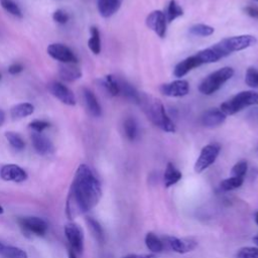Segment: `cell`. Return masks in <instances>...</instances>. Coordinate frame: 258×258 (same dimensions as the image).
Instances as JSON below:
<instances>
[{"mask_svg":"<svg viewBox=\"0 0 258 258\" xmlns=\"http://www.w3.org/2000/svg\"><path fill=\"white\" fill-rule=\"evenodd\" d=\"M257 42V38L251 34H242L221 39L219 42L205 48L209 62H216L232 52L246 49Z\"/></svg>","mask_w":258,"mask_h":258,"instance_id":"cell-2","label":"cell"},{"mask_svg":"<svg viewBox=\"0 0 258 258\" xmlns=\"http://www.w3.org/2000/svg\"><path fill=\"white\" fill-rule=\"evenodd\" d=\"M122 2L123 0H97L98 11L105 18L111 17L120 9Z\"/></svg>","mask_w":258,"mask_h":258,"instance_id":"cell-20","label":"cell"},{"mask_svg":"<svg viewBox=\"0 0 258 258\" xmlns=\"http://www.w3.org/2000/svg\"><path fill=\"white\" fill-rule=\"evenodd\" d=\"M146 25L149 29L154 31L157 36L163 38L166 34V18L164 12L161 10H154L146 17Z\"/></svg>","mask_w":258,"mask_h":258,"instance_id":"cell-9","label":"cell"},{"mask_svg":"<svg viewBox=\"0 0 258 258\" xmlns=\"http://www.w3.org/2000/svg\"><path fill=\"white\" fill-rule=\"evenodd\" d=\"M102 86L105 88V90L111 95V96H118L120 95V87L118 80L112 76L107 75L102 81Z\"/></svg>","mask_w":258,"mask_h":258,"instance_id":"cell-24","label":"cell"},{"mask_svg":"<svg viewBox=\"0 0 258 258\" xmlns=\"http://www.w3.org/2000/svg\"><path fill=\"white\" fill-rule=\"evenodd\" d=\"M165 242L168 245V247L179 254H183L186 253L188 251H191L196 246L197 243L190 240H182L176 237H172V236H166L165 238Z\"/></svg>","mask_w":258,"mask_h":258,"instance_id":"cell-17","label":"cell"},{"mask_svg":"<svg viewBox=\"0 0 258 258\" xmlns=\"http://www.w3.org/2000/svg\"><path fill=\"white\" fill-rule=\"evenodd\" d=\"M69 258H77V257H76L75 252H74L72 249H70V250H69Z\"/></svg>","mask_w":258,"mask_h":258,"instance_id":"cell-45","label":"cell"},{"mask_svg":"<svg viewBox=\"0 0 258 258\" xmlns=\"http://www.w3.org/2000/svg\"><path fill=\"white\" fill-rule=\"evenodd\" d=\"M0 3H1V6L10 14H12L16 17H19V18L22 17V12H21L20 8L12 0H0Z\"/></svg>","mask_w":258,"mask_h":258,"instance_id":"cell-34","label":"cell"},{"mask_svg":"<svg viewBox=\"0 0 258 258\" xmlns=\"http://www.w3.org/2000/svg\"><path fill=\"white\" fill-rule=\"evenodd\" d=\"M124 133L130 141H134L138 136V126L134 118H127L123 124Z\"/></svg>","mask_w":258,"mask_h":258,"instance_id":"cell-28","label":"cell"},{"mask_svg":"<svg viewBox=\"0 0 258 258\" xmlns=\"http://www.w3.org/2000/svg\"><path fill=\"white\" fill-rule=\"evenodd\" d=\"M162 95L167 97H183L189 92L188 82L182 79L162 84L159 88Z\"/></svg>","mask_w":258,"mask_h":258,"instance_id":"cell-10","label":"cell"},{"mask_svg":"<svg viewBox=\"0 0 258 258\" xmlns=\"http://www.w3.org/2000/svg\"><path fill=\"white\" fill-rule=\"evenodd\" d=\"M138 105L142 108V111L145 113L147 118L156 127L164 132H175V125L168 117L165 108L160 100L141 93Z\"/></svg>","mask_w":258,"mask_h":258,"instance_id":"cell-3","label":"cell"},{"mask_svg":"<svg viewBox=\"0 0 258 258\" xmlns=\"http://www.w3.org/2000/svg\"><path fill=\"white\" fill-rule=\"evenodd\" d=\"M4 120H5V114L2 110H0V126L4 123Z\"/></svg>","mask_w":258,"mask_h":258,"instance_id":"cell-44","label":"cell"},{"mask_svg":"<svg viewBox=\"0 0 258 258\" xmlns=\"http://www.w3.org/2000/svg\"><path fill=\"white\" fill-rule=\"evenodd\" d=\"M4 213V210H3V208L0 206V214H3Z\"/></svg>","mask_w":258,"mask_h":258,"instance_id":"cell-48","label":"cell"},{"mask_svg":"<svg viewBox=\"0 0 258 258\" xmlns=\"http://www.w3.org/2000/svg\"><path fill=\"white\" fill-rule=\"evenodd\" d=\"M236 258H258V248L243 247L237 251Z\"/></svg>","mask_w":258,"mask_h":258,"instance_id":"cell-37","label":"cell"},{"mask_svg":"<svg viewBox=\"0 0 258 258\" xmlns=\"http://www.w3.org/2000/svg\"><path fill=\"white\" fill-rule=\"evenodd\" d=\"M34 111V107L30 103H20L13 106L10 110V115L13 118H23L31 115Z\"/></svg>","mask_w":258,"mask_h":258,"instance_id":"cell-23","label":"cell"},{"mask_svg":"<svg viewBox=\"0 0 258 258\" xmlns=\"http://www.w3.org/2000/svg\"><path fill=\"white\" fill-rule=\"evenodd\" d=\"M64 235L74 252L81 253L84 249V235L81 228L74 224H68L64 226Z\"/></svg>","mask_w":258,"mask_h":258,"instance_id":"cell-8","label":"cell"},{"mask_svg":"<svg viewBox=\"0 0 258 258\" xmlns=\"http://www.w3.org/2000/svg\"><path fill=\"white\" fill-rule=\"evenodd\" d=\"M243 11L247 15H249L250 17L258 19V6H256V5H248V6L243 8Z\"/></svg>","mask_w":258,"mask_h":258,"instance_id":"cell-40","label":"cell"},{"mask_svg":"<svg viewBox=\"0 0 258 258\" xmlns=\"http://www.w3.org/2000/svg\"><path fill=\"white\" fill-rule=\"evenodd\" d=\"M23 71V66L21 63H18V62H15V63H12L9 68H8V72L11 74V75H16V74H19Z\"/></svg>","mask_w":258,"mask_h":258,"instance_id":"cell-41","label":"cell"},{"mask_svg":"<svg viewBox=\"0 0 258 258\" xmlns=\"http://www.w3.org/2000/svg\"><path fill=\"white\" fill-rule=\"evenodd\" d=\"M0 254L4 258H27V253L21 248L14 246H4L0 250Z\"/></svg>","mask_w":258,"mask_h":258,"instance_id":"cell-29","label":"cell"},{"mask_svg":"<svg viewBox=\"0 0 258 258\" xmlns=\"http://www.w3.org/2000/svg\"><path fill=\"white\" fill-rule=\"evenodd\" d=\"M83 97L85 100L86 108L88 112L94 117H100L102 115V108L95 96V94L88 88L83 89Z\"/></svg>","mask_w":258,"mask_h":258,"instance_id":"cell-19","label":"cell"},{"mask_svg":"<svg viewBox=\"0 0 258 258\" xmlns=\"http://www.w3.org/2000/svg\"><path fill=\"white\" fill-rule=\"evenodd\" d=\"M221 151V146L218 143H210L203 147L201 153L195 163V171L198 173L203 172L210 167L217 159Z\"/></svg>","mask_w":258,"mask_h":258,"instance_id":"cell-6","label":"cell"},{"mask_svg":"<svg viewBox=\"0 0 258 258\" xmlns=\"http://www.w3.org/2000/svg\"><path fill=\"white\" fill-rule=\"evenodd\" d=\"M202 64H204V61H203L202 57L200 56L199 52H197L196 54L189 55V56L185 57L184 59H182L181 61H179L173 69V75L176 78H181V77L185 76L191 70H194Z\"/></svg>","mask_w":258,"mask_h":258,"instance_id":"cell-13","label":"cell"},{"mask_svg":"<svg viewBox=\"0 0 258 258\" xmlns=\"http://www.w3.org/2000/svg\"><path fill=\"white\" fill-rule=\"evenodd\" d=\"M253 241H254V243H255L256 245H258V236H255V237L253 238Z\"/></svg>","mask_w":258,"mask_h":258,"instance_id":"cell-46","label":"cell"},{"mask_svg":"<svg viewBox=\"0 0 258 258\" xmlns=\"http://www.w3.org/2000/svg\"><path fill=\"white\" fill-rule=\"evenodd\" d=\"M248 118L254 122H258V108L252 109L249 113H248Z\"/></svg>","mask_w":258,"mask_h":258,"instance_id":"cell-43","label":"cell"},{"mask_svg":"<svg viewBox=\"0 0 258 258\" xmlns=\"http://www.w3.org/2000/svg\"><path fill=\"white\" fill-rule=\"evenodd\" d=\"M58 75L66 82H74L82 77V71L77 63H61L58 69Z\"/></svg>","mask_w":258,"mask_h":258,"instance_id":"cell-18","label":"cell"},{"mask_svg":"<svg viewBox=\"0 0 258 258\" xmlns=\"http://www.w3.org/2000/svg\"><path fill=\"white\" fill-rule=\"evenodd\" d=\"M245 83L251 88L258 89V70L249 68L245 74Z\"/></svg>","mask_w":258,"mask_h":258,"instance_id":"cell-35","label":"cell"},{"mask_svg":"<svg viewBox=\"0 0 258 258\" xmlns=\"http://www.w3.org/2000/svg\"><path fill=\"white\" fill-rule=\"evenodd\" d=\"M0 177L6 181L22 182L26 180V171L17 164H5L0 168Z\"/></svg>","mask_w":258,"mask_h":258,"instance_id":"cell-14","label":"cell"},{"mask_svg":"<svg viewBox=\"0 0 258 258\" xmlns=\"http://www.w3.org/2000/svg\"><path fill=\"white\" fill-rule=\"evenodd\" d=\"M30 138H31L33 148L35 149V151L38 154L45 155V154H49L50 152H52L53 146H52L51 142L49 141V139L45 135L42 134V132L32 131Z\"/></svg>","mask_w":258,"mask_h":258,"instance_id":"cell-16","label":"cell"},{"mask_svg":"<svg viewBox=\"0 0 258 258\" xmlns=\"http://www.w3.org/2000/svg\"><path fill=\"white\" fill-rule=\"evenodd\" d=\"M102 197L99 179L87 164H80L71 184L67 214L70 219L87 213L95 208Z\"/></svg>","mask_w":258,"mask_h":258,"instance_id":"cell-1","label":"cell"},{"mask_svg":"<svg viewBox=\"0 0 258 258\" xmlns=\"http://www.w3.org/2000/svg\"><path fill=\"white\" fill-rule=\"evenodd\" d=\"M189 33L195 36H201V37H206L210 36L214 33V27L208 25V24H195L189 27L188 29Z\"/></svg>","mask_w":258,"mask_h":258,"instance_id":"cell-30","label":"cell"},{"mask_svg":"<svg viewBox=\"0 0 258 258\" xmlns=\"http://www.w3.org/2000/svg\"><path fill=\"white\" fill-rule=\"evenodd\" d=\"M91 37L88 40V46L95 54H99L101 51V38L100 31L96 26H92L90 29Z\"/></svg>","mask_w":258,"mask_h":258,"instance_id":"cell-25","label":"cell"},{"mask_svg":"<svg viewBox=\"0 0 258 258\" xmlns=\"http://www.w3.org/2000/svg\"><path fill=\"white\" fill-rule=\"evenodd\" d=\"M181 172L171 163L168 162L165 170H164V174H163V180H164V185L166 187H169L173 184H175L176 182H178L181 179Z\"/></svg>","mask_w":258,"mask_h":258,"instance_id":"cell-21","label":"cell"},{"mask_svg":"<svg viewBox=\"0 0 258 258\" xmlns=\"http://www.w3.org/2000/svg\"><path fill=\"white\" fill-rule=\"evenodd\" d=\"M227 118V115L218 108H212L203 113L201 123L207 128H214L222 125Z\"/></svg>","mask_w":258,"mask_h":258,"instance_id":"cell-15","label":"cell"},{"mask_svg":"<svg viewBox=\"0 0 258 258\" xmlns=\"http://www.w3.org/2000/svg\"><path fill=\"white\" fill-rule=\"evenodd\" d=\"M48 127H49V123L43 120H34L29 124V128L35 132H42L44 129Z\"/></svg>","mask_w":258,"mask_h":258,"instance_id":"cell-39","label":"cell"},{"mask_svg":"<svg viewBox=\"0 0 258 258\" xmlns=\"http://www.w3.org/2000/svg\"><path fill=\"white\" fill-rule=\"evenodd\" d=\"M0 80H1V75H0Z\"/></svg>","mask_w":258,"mask_h":258,"instance_id":"cell-50","label":"cell"},{"mask_svg":"<svg viewBox=\"0 0 258 258\" xmlns=\"http://www.w3.org/2000/svg\"><path fill=\"white\" fill-rule=\"evenodd\" d=\"M2 247H3V244H2V243H1V242H0V250H1V249H2Z\"/></svg>","mask_w":258,"mask_h":258,"instance_id":"cell-49","label":"cell"},{"mask_svg":"<svg viewBox=\"0 0 258 258\" xmlns=\"http://www.w3.org/2000/svg\"><path fill=\"white\" fill-rule=\"evenodd\" d=\"M255 222H256V224L258 225V212L255 214Z\"/></svg>","mask_w":258,"mask_h":258,"instance_id":"cell-47","label":"cell"},{"mask_svg":"<svg viewBox=\"0 0 258 258\" xmlns=\"http://www.w3.org/2000/svg\"><path fill=\"white\" fill-rule=\"evenodd\" d=\"M52 18H53V20L55 22H57L59 24H64V23H67L69 21L70 16H69V14L66 11H63L61 9H57V10H55L53 12Z\"/></svg>","mask_w":258,"mask_h":258,"instance_id":"cell-38","label":"cell"},{"mask_svg":"<svg viewBox=\"0 0 258 258\" xmlns=\"http://www.w3.org/2000/svg\"><path fill=\"white\" fill-rule=\"evenodd\" d=\"M254 1H257V2H258V0H254Z\"/></svg>","mask_w":258,"mask_h":258,"instance_id":"cell-51","label":"cell"},{"mask_svg":"<svg viewBox=\"0 0 258 258\" xmlns=\"http://www.w3.org/2000/svg\"><path fill=\"white\" fill-rule=\"evenodd\" d=\"M48 90L55 98H57L61 103L75 106L76 105V97L74 93L64 85L59 82H51L48 84Z\"/></svg>","mask_w":258,"mask_h":258,"instance_id":"cell-12","label":"cell"},{"mask_svg":"<svg viewBox=\"0 0 258 258\" xmlns=\"http://www.w3.org/2000/svg\"><path fill=\"white\" fill-rule=\"evenodd\" d=\"M5 137L13 148H15L17 150H22L24 148L25 143L19 134L12 132V131H7L5 133Z\"/></svg>","mask_w":258,"mask_h":258,"instance_id":"cell-33","label":"cell"},{"mask_svg":"<svg viewBox=\"0 0 258 258\" xmlns=\"http://www.w3.org/2000/svg\"><path fill=\"white\" fill-rule=\"evenodd\" d=\"M234 76V70L230 67L221 68L208 75L199 85V91L203 95H213Z\"/></svg>","mask_w":258,"mask_h":258,"instance_id":"cell-5","label":"cell"},{"mask_svg":"<svg viewBox=\"0 0 258 258\" xmlns=\"http://www.w3.org/2000/svg\"><path fill=\"white\" fill-rule=\"evenodd\" d=\"M47 53L54 59L62 62H73L77 63L78 58L75 55V53L66 45L61 43H51L47 47Z\"/></svg>","mask_w":258,"mask_h":258,"instance_id":"cell-11","label":"cell"},{"mask_svg":"<svg viewBox=\"0 0 258 258\" xmlns=\"http://www.w3.org/2000/svg\"><path fill=\"white\" fill-rule=\"evenodd\" d=\"M248 170V163L246 160H240L238 161L231 170L232 176H239V177H243L245 176V174L247 173Z\"/></svg>","mask_w":258,"mask_h":258,"instance_id":"cell-36","label":"cell"},{"mask_svg":"<svg viewBox=\"0 0 258 258\" xmlns=\"http://www.w3.org/2000/svg\"><path fill=\"white\" fill-rule=\"evenodd\" d=\"M145 245L146 247L154 253H160L163 250L162 241L153 233H147L145 236Z\"/></svg>","mask_w":258,"mask_h":258,"instance_id":"cell-27","label":"cell"},{"mask_svg":"<svg viewBox=\"0 0 258 258\" xmlns=\"http://www.w3.org/2000/svg\"><path fill=\"white\" fill-rule=\"evenodd\" d=\"M119 87H120V94H122L126 99L138 104L140 94L134 87H132L130 84H128L126 81H119Z\"/></svg>","mask_w":258,"mask_h":258,"instance_id":"cell-22","label":"cell"},{"mask_svg":"<svg viewBox=\"0 0 258 258\" xmlns=\"http://www.w3.org/2000/svg\"><path fill=\"white\" fill-rule=\"evenodd\" d=\"M258 105V93L254 91H243L221 104L220 109L226 115H234L241 110Z\"/></svg>","mask_w":258,"mask_h":258,"instance_id":"cell-4","label":"cell"},{"mask_svg":"<svg viewBox=\"0 0 258 258\" xmlns=\"http://www.w3.org/2000/svg\"><path fill=\"white\" fill-rule=\"evenodd\" d=\"M87 223H88V226L91 230V232L93 233L94 237L100 242L102 243L104 241V231H103V228L102 226L99 224L98 221H96L95 219L93 218H87Z\"/></svg>","mask_w":258,"mask_h":258,"instance_id":"cell-32","label":"cell"},{"mask_svg":"<svg viewBox=\"0 0 258 258\" xmlns=\"http://www.w3.org/2000/svg\"><path fill=\"white\" fill-rule=\"evenodd\" d=\"M164 14L166 21L171 22L183 14V9L175 0H170Z\"/></svg>","mask_w":258,"mask_h":258,"instance_id":"cell-26","label":"cell"},{"mask_svg":"<svg viewBox=\"0 0 258 258\" xmlns=\"http://www.w3.org/2000/svg\"><path fill=\"white\" fill-rule=\"evenodd\" d=\"M123 258H156V256L153 254H129Z\"/></svg>","mask_w":258,"mask_h":258,"instance_id":"cell-42","label":"cell"},{"mask_svg":"<svg viewBox=\"0 0 258 258\" xmlns=\"http://www.w3.org/2000/svg\"><path fill=\"white\" fill-rule=\"evenodd\" d=\"M243 182H244L243 177L231 176L229 178L222 180V182L220 183V187L224 191H229V190H233L240 187L243 184Z\"/></svg>","mask_w":258,"mask_h":258,"instance_id":"cell-31","label":"cell"},{"mask_svg":"<svg viewBox=\"0 0 258 258\" xmlns=\"http://www.w3.org/2000/svg\"><path fill=\"white\" fill-rule=\"evenodd\" d=\"M21 228L30 234L35 236H43L47 232V223L38 217H24L19 220Z\"/></svg>","mask_w":258,"mask_h":258,"instance_id":"cell-7","label":"cell"}]
</instances>
